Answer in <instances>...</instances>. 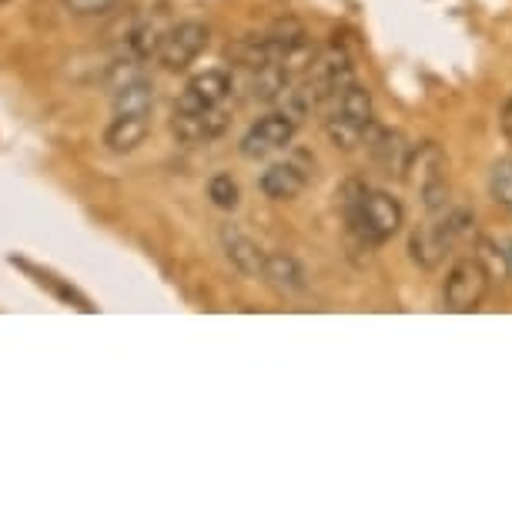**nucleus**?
Here are the masks:
<instances>
[{
	"instance_id": "obj_1",
	"label": "nucleus",
	"mask_w": 512,
	"mask_h": 512,
	"mask_svg": "<svg viewBox=\"0 0 512 512\" xmlns=\"http://www.w3.org/2000/svg\"><path fill=\"white\" fill-rule=\"evenodd\" d=\"M342 208L345 218H349V231L365 248L389 241L405 221V211L392 195H385V191H365L362 185L345 188Z\"/></svg>"
},
{
	"instance_id": "obj_2",
	"label": "nucleus",
	"mask_w": 512,
	"mask_h": 512,
	"mask_svg": "<svg viewBox=\"0 0 512 512\" xmlns=\"http://www.w3.org/2000/svg\"><path fill=\"white\" fill-rule=\"evenodd\" d=\"M472 225V215L466 208L446 211L439 221H429V225L415 228L409 238V251H412V262L419 268H436L442 258L449 255L452 245L466 235Z\"/></svg>"
},
{
	"instance_id": "obj_3",
	"label": "nucleus",
	"mask_w": 512,
	"mask_h": 512,
	"mask_svg": "<svg viewBox=\"0 0 512 512\" xmlns=\"http://www.w3.org/2000/svg\"><path fill=\"white\" fill-rule=\"evenodd\" d=\"M405 171H409L412 188L419 191L425 211H446L449 205V181H446V154L439 151V144L425 141L419 144L409 161H405Z\"/></svg>"
},
{
	"instance_id": "obj_4",
	"label": "nucleus",
	"mask_w": 512,
	"mask_h": 512,
	"mask_svg": "<svg viewBox=\"0 0 512 512\" xmlns=\"http://www.w3.org/2000/svg\"><path fill=\"white\" fill-rule=\"evenodd\" d=\"M489 272L482 268V262L476 255L462 258L449 268L446 275V288H442V298H446L449 312H476L482 305V298L489 292Z\"/></svg>"
},
{
	"instance_id": "obj_5",
	"label": "nucleus",
	"mask_w": 512,
	"mask_h": 512,
	"mask_svg": "<svg viewBox=\"0 0 512 512\" xmlns=\"http://www.w3.org/2000/svg\"><path fill=\"white\" fill-rule=\"evenodd\" d=\"M208 41H211V31L201 21H185V24L171 27V31L161 37L158 64L164 71H185V67L205 51Z\"/></svg>"
},
{
	"instance_id": "obj_6",
	"label": "nucleus",
	"mask_w": 512,
	"mask_h": 512,
	"mask_svg": "<svg viewBox=\"0 0 512 512\" xmlns=\"http://www.w3.org/2000/svg\"><path fill=\"white\" fill-rule=\"evenodd\" d=\"M295 128L298 124L288 118V114H268V118L262 121H255L251 128L245 131V138L238 141V151H241V158H251V161H258V158H268V154H275V151H282L285 144H292L295 138Z\"/></svg>"
},
{
	"instance_id": "obj_7",
	"label": "nucleus",
	"mask_w": 512,
	"mask_h": 512,
	"mask_svg": "<svg viewBox=\"0 0 512 512\" xmlns=\"http://www.w3.org/2000/svg\"><path fill=\"white\" fill-rule=\"evenodd\" d=\"M231 124V114L225 108H211V111H178L175 114V131L178 141L185 144H205V141H215L221 134L228 131Z\"/></svg>"
},
{
	"instance_id": "obj_8",
	"label": "nucleus",
	"mask_w": 512,
	"mask_h": 512,
	"mask_svg": "<svg viewBox=\"0 0 512 512\" xmlns=\"http://www.w3.org/2000/svg\"><path fill=\"white\" fill-rule=\"evenodd\" d=\"M231 94V77L225 71H205L191 77L178 98V111H211L221 108Z\"/></svg>"
},
{
	"instance_id": "obj_9",
	"label": "nucleus",
	"mask_w": 512,
	"mask_h": 512,
	"mask_svg": "<svg viewBox=\"0 0 512 512\" xmlns=\"http://www.w3.org/2000/svg\"><path fill=\"white\" fill-rule=\"evenodd\" d=\"M221 248H225V258L238 268L241 275H248V278L265 275L268 255H265V251L258 248L255 241H251L241 228H235V225H225V228H221Z\"/></svg>"
},
{
	"instance_id": "obj_10",
	"label": "nucleus",
	"mask_w": 512,
	"mask_h": 512,
	"mask_svg": "<svg viewBox=\"0 0 512 512\" xmlns=\"http://www.w3.org/2000/svg\"><path fill=\"white\" fill-rule=\"evenodd\" d=\"M262 195L272 201H292L305 191L308 185V171L298 161H278L262 175Z\"/></svg>"
},
{
	"instance_id": "obj_11",
	"label": "nucleus",
	"mask_w": 512,
	"mask_h": 512,
	"mask_svg": "<svg viewBox=\"0 0 512 512\" xmlns=\"http://www.w3.org/2000/svg\"><path fill=\"white\" fill-rule=\"evenodd\" d=\"M148 138V118L144 114H114V121L104 131V144L114 154H128Z\"/></svg>"
},
{
	"instance_id": "obj_12",
	"label": "nucleus",
	"mask_w": 512,
	"mask_h": 512,
	"mask_svg": "<svg viewBox=\"0 0 512 512\" xmlns=\"http://www.w3.org/2000/svg\"><path fill=\"white\" fill-rule=\"evenodd\" d=\"M262 278H268V282H272L278 292H285V295L305 292V285H308L305 268L298 265V258H292V255H268Z\"/></svg>"
},
{
	"instance_id": "obj_13",
	"label": "nucleus",
	"mask_w": 512,
	"mask_h": 512,
	"mask_svg": "<svg viewBox=\"0 0 512 512\" xmlns=\"http://www.w3.org/2000/svg\"><path fill=\"white\" fill-rule=\"evenodd\" d=\"M154 108V88L141 77H131L121 88H114V114H144L148 118Z\"/></svg>"
},
{
	"instance_id": "obj_14",
	"label": "nucleus",
	"mask_w": 512,
	"mask_h": 512,
	"mask_svg": "<svg viewBox=\"0 0 512 512\" xmlns=\"http://www.w3.org/2000/svg\"><path fill=\"white\" fill-rule=\"evenodd\" d=\"M325 134H328V141H332L335 148H342V151H355L362 141H369V128L349 121L345 114H338V111L325 121Z\"/></svg>"
},
{
	"instance_id": "obj_15",
	"label": "nucleus",
	"mask_w": 512,
	"mask_h": 512,
	"mask_svg": "<svg viewBox=\"0 0 512 512\" xmlns=\"http://www.w3.org/2000/svg\"><path fill=\"white\" fill-rule=\"evenodd\" d=\"M335 111L345 114V118L355 124H362V128H372V98H369V91L359 88V84H352V88L342 91V98L335 101Z\"/></svg>"
},
{
	"instance_id": "obj_16",
	"label": "nucleus",
	"mask_w": 512,
	"mask_h": 512,
	"mask_svg": "<svg viewBox=\"0 0 512 512\" xmlns=\"http://www.w3.org/2000/svg\"><path fill=\"white\" fill-rule=\"evenodd\" d=\"M476 258L482 262V268L489 272V278H509L512 272V258L509 251L492 238H479L476 241Z\"/></svg>"
},
{
	"instance_id": "obj_17",
	"label": "nucleus",
	"mask_w": 512,
	"mask_h": 512,
	"mask_svg": "<svg viewBox=\"0 0 512 512\" xmlns=\"http://www.w3.org/2000/svg\"><path fill=\"white\" fill-rule=\"evenodd\" d=\"M208 198H211V205L221 208V211H235L238 201H241L238 181L231 175H215L208 181Z\"/></svg>"
},
{
	"instance_id": "obj_18",
	"label": "nucleus",
	"mask_w": 512,
	"mask_h": 512,
	"mask_svg": "<svg viewBox=\"0 0 512 512\" xmlns=\"http://www.w3.org/2000/svg\"><path fill=\"white\" fill-rule=\"evenodd\" d=\"M489 191H492V198H496L502 208H509V211H512V161L492 164Z\"/></svg>"
},
{
	"instance_id": "obj_19",
	"label": "nucleus",
	"mask_w": 512,
	"mask_h": 512,
	"mask_svg": "<svg viewBox=\"0 0 512 512\" xmlns=\"http://www.w3.org/2000/svg\"><path fill=\"white\" fill-rule=\"evenodd\" d=\"M114 4H118V0H67V7H71L74 14H81V17L104 14V11H111Z\"/></svg>"
},
{
	"instance_id": "obj_20",
	"label": "nucleus",
	"mask_w": 512,
	"mask_h": 512,
	"mask_svg": "<svg viewBox=\"0 0 512 512\" xmlns=\"http://www.w3.org/2000/svg\"><path fill=\"white\" fill-rule=\"evenodd\" d=\"M502 134L512 141V98L506 101V108H502Z\"/></svg>"
},
{
	"instance_id": "obj_21",
	"label": "nucleus",
	"mask_w": 512,
	"mask_h": 512,
	"mask_svg": "<svg viewBox=\"0 0 512 512\" xmlns=\"http://www.w3.org/2000/svg\"><path fill=\"white\" fill-rule=\"evenodd\" d=\"M509 258H512V245H509Z\"/></svg>"
}]
</instances>
